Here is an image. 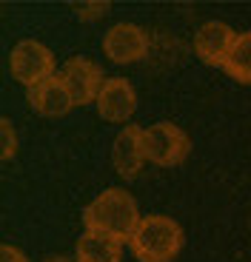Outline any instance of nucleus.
Returning <instances> with one entry per match:
<instances>
[{
	"instance_id": "nucleus-16",
	"label": "nucleus",
	"mask_w": 251,
	"mask_h": 262,
	"mask_svg": "<svg viewBox=\"0 0 251 262\" xmlns=\"http://www.w3.org/2000/svg\"><path fill=\"white\" fill-rule=\"evenodd\" d=\"M43 262H74V259H66V256H49V259H43Z\"/></svg>"
},
{
	"instance_id": "nucleus-2",
	"label": "nucleus",
	"mask_w": 251,
	"mask_h": 262,
	"mask_svg": "<svg viewBox=\"0 0 251 262\" xmlns=\"http://www.w3.org/2000/svg\"><path fill=\"white\" fill-rule=\"evenodd\" d=\"M129 245L140 262H172L183 248V228L172 216H143Z\"/></svg>"
},
{
	"instance_id": "nucleus-10",
	"label": "nucleus",
	"mask_w": 251,
	"mask_h": 262,
	"mask_svg": "<svg viewBox=\"0 0 251 262\" xmlns=\"http://www.w3.org/2000/svg\"><path fill=\"white\" fill-rule=\"evenodd\" d=\"M26 100L34 112L43 114V117H63V114H69L74 108L72 94L66 92V85H63L60 77H52V80H46V83L29 89Z\"/></svg>"
},
{
	"instance_id": "nucleus-14",
	"label": "nucleus",
	"mask_w": 251,
	"mask_h": 262,
	"mask_svg": "<svg viewBox=\"0 0 251 262\" xmlns=\"http://www.w3.org/2000/svg\"><path fill=\"white\" fill-rule=\"evenodd\" d=\"M74 12H77L80 20H94V17H103L109 12V3L106 0H94V3H72Z\"/></svg>"
},
{
	"instance_id": "nucleus-11",
	"label": "nucleus",
	"mask_w": 251,
	"mask_h": 262,
	"mask_svg": "<svg viewBox=\"0 0 251 262\" xmlns=\"http://www.w3.org/2000/svg\"><path fill=\"white\" fill-rule=\"evenodd\" d=\"M120 256H123V243L94 231H86L74 248V262H120Z\"/></svg>"
},
{
	"instance_id": "nucleus-15",
	"label": "nucleus",
	"mask_w": 251,
	"mask_h": 262,
	"mask_svg": "<svg viewBox=\"0 0 251 262\" xmlns=\"http://www.w3.org/2000/svg\"><path fill=\"white\" fill-rule=\"evenodd\" d=\"M0 262H29V259L23 251L12 248V245H0Z\"/></svg>"
},
{
	"instance_id": "nucleus-3",
	"label": "nucleus",
	"mask_w": 251,
	"mask_h": 262,
	"mask_svg": "<svg viewBox=\"0 0 251 262\" xmlns=\"http://www.w3.org/2000/svg\"><path fill=\"white\" fill-rule=\"evenodd\" d=\"M189 137L185 131L177 128L174 123H154L149 128H143V151L145 160L154 165H163V168H172L180 165L189 157Z\"/></svg>"
},
{
	"instance_id": "nucleus-5",
	"label": "nucleus",
	"mask_w": 251,
	"mask_h": 262,
	"mask_svg": "<svg viewBox=\"0 0 251 262\" xmlns=\"http://www.w3.org/2000/svg\"><path fill=\"white\" fill-rule=\"evenodd\" d=\"M57 77L63 80L66 92L72 94L74 105H86V103H97L103 85H106V74L94 60L89 57H69L63 63V69L57 72Z\"/></svg>"
},
{
	"instance_id": "nucleus-1",
	"label": "nucleus",
	"mask_w": 251,
	"mask_h": 262,
	"mask_svg": "<svg viewBox=\"0 0 251 262\" xmlns=\"http://www.w3.org/2000/svg\"><path fill=\"white\" fill-rule=\"evenodd\" d=\"M140 211L134 196L123 188H106L100 196H94L83 211V225L86 231L106 234L114 239H132V234L140 225Z\"/></svg>"
},
{
	"instance_id": "nucleus-13",
	"label": "nucleus",
	"mask_w": 251,
	"mask_h": 262,
	"mask_svg": "<svg viewBox=\"0 0 251 262\" xmlns=\"http://www.w3.org/2000/svg\"><path fill=\"white\" fill-rule=\"evenodd\" d=\"M0 134H3V148H0V157L12 160L14 151H17V137H14V128H12V120H9V117L0 120Z\"/></svg>"
},
{
	"instance_id": "nucleus-7",
	"label": "nucleus",
	"mask_w": 251,
	"mask_h": 262,
	"mask_svg": "<svg viewBox=\"0 0 251 262\" xmlns=\"http://www.w3.org/2000/svg\"><path fill=\"white\" fill-rule=\"evenodd\" d=\"M134 108H137L134 85L126 77H109L97 97V114L106 123H126L134 114Z\"/></svg>"
},
{
	"instance_id": "nucleus-8",
	"label": "nucleus",
	"mask_w": 251,
	"mask_h": 262,
	"mask_svg": "<svg viewBox=\"0 0 251 262\" xmlns=\"http://www.w3.org/2000/svg\"><path fill=\"white\" fill-rule=\"evenodd\" d=\"M234 40H237V34H234L232 26L217 23V20H208L194 34V52H197V57L205 66H223L234 46Z\"/></svg>"
},
{
	"instance_id": "nucleus-6",
	"label": "nucleus",
	"mask_w": 251,
	"mask_h": 262,
	"mask_svg": "<svg viewBox=\"0 0 251 262\" xmlns=\"http://www.w3.org/2000/svg\"><path fill=\"white\" fill-rule=\"evenodd\" d=\"M103 52L114 63H134L149 52V37L134 23H117L103 34Z\"/></svg>"
},
{
	"instance_id": "nucleus-9",
	"label": "nucleus",
	"mask_w": 251,
	"mask_h": 262,
	"mask_svg": "<svg viewBox=\"0 0 251 262\" xmlns=\"http://www.w3.org/2000/svg\"><path fill=\"white\" fill-rule=\"evenodd\" d=\"M112 163L117 168V174L126 180H132L140 174V168L145 163L143 128L140 125H126V128H120V134L114 137V145H112Z\"/></svg>"
},
{
	"instance_id": "nucleus-12",
	"label": "nucleus",
	"mask_w": 251,
	"mask_h": 262,
	"mask_svg": "<svg viewBox=\"0 0 251 262\" xmlns=\"http://www.w3.org/2000/svg\"><path fill=\"white\" fill-rule=\"evenodd\" d=\"M223 69H225V74L234 77L237 83H251V32L237 34V40H234V46H232V52H228V57H225Z\"/></svg>"
},
{
	"instance_id": "nucleus-4",
	"label": "nucleus",
	"mask_w": 251,
	"mask_h": 262,
	"mask_svg": "<svg viewBox=\"0 0 251 262\" xmlns=\"http://www.w3.org/2000/svg\"><path fill=\"white\" fill-rule=\"evenodd\" d=\"M9 69L17 83L34 89L54 77V54L37 40H20L9 54Z\"/></svg>"
}]
</instances>
